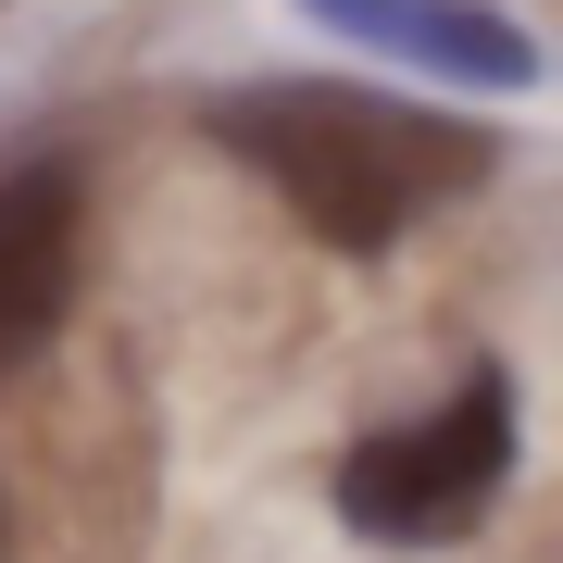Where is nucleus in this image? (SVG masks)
I'll return each mask as SVG.
<instances>
[{
  "mask_svg": "<svg viewBox=\"0 0 563 563\" xmlns=\"http://www.w3.org/2000/svg\"><path fill=\"white\" fill-rule=\"evenodd\" d=\"M213 139L239 151L325 251H388L413 213L463 201V188L501 163V139H488V125L413 113V101H388V88H339V76H263V88H225V101H213Z\"/></svg>",
  "mask_w": 563,
  "mask_h": 563,
  "instance_id": "obj_1",
  "label": "nucleus"
},
{
  "mask_svg": "<svg viewBox=\"0 0 563 563\" xmlns=\"http://www.w3.org/2000/svg\"><path fill=\"white\" fill-rule=\"evenodd\" d=\"M501 488H514V376L501 363H476L451 401L351 439V463H339V514L388 551H439L463 526H488Z\"/></svg>",
  "mask_w": 563,
  "mask_h": 563,
  "instance_id": "obj_2",
  "label": "nucleus"
},
{
  "mask_svg": "<svg viewBox=\"0 0 563 563\" xmlns=\"http://www.w3.org/2000/svg\"><path fill=\"white\" fill-rule=\"evenodd\" d=\"M313 25H339L363 51H401L426 76H463V88H526L539 76V38L488 0H301Z\"/></svg>",
  "mask_w": 563,
  "mask_h": 563,
  "instance_id": "obj_4",
  "label": "nucleus"
},
{
  "mask_svg": "<svg viewBox=\"0 0 563 563\" xmlns=\"http://www.w3.org/2000/svg\"><path fill=\"white\" fill-rule=\"evenodd\" d=\"M63 301H76V176L0 163V376L51 351Z\"/></svg>",
  "mask_w": 563,
  "mask_h": 563,
  "instance_id": "obj_3",
  "label": "nucleus"
}]
</instances>
